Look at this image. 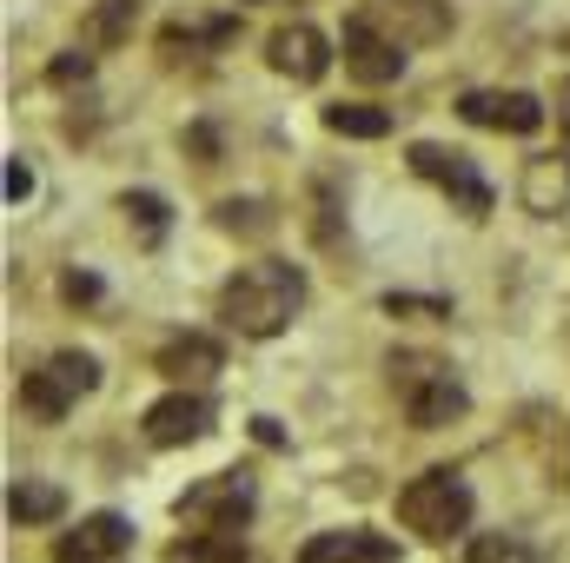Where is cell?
<instances>
[{
  "instance_id": "7c38bea8",
  "label": "cell",
  "mask_w": 570,
  "mask_h": 563,
  "mask_svg": "<svg viewBox=\"0 0 570 563\" xmlns=\"http://www.w3.org/2000/svg\"><path fill=\"white\" fill-rule=\"evenodd\" d=\"M458 113L471 127H491V134H538L544 127V100L538 93H464Z\"/></svg>"
},
{
  "instance_id": "52a82bcc",
  "label": "cell",
  "mask_w": 570,
  "mask_h": 563,
  "mask_svg": "<svg viewBox=\"0 0 570 563\" xmlns=\"http://www.w3.org/2000/svg\"><path fill=\"white\" fill-rule=\"evenodd\" d=\"M246 511H253V477L246 471H219V477H206L179 497V517H193L206 531H239Z\"/></svg>"
},
{
  "instance_id": "4fadbf2b",
  "label": "cell",
  "mask_w": 570,
  "mask_h": 563,
  "mask_svg": "<svg viewBox=\"0 0 570 563\" xmlns=\"http://www.w3.org/2000/svg\"><path fill=\"white\" fill-rule=\"evenodd\" d=\"M518 192H524V206H531L538 219H558L570 206V152H538V159H524Z\"/></svg>"
},
{
  "instance_id": "9c48e42d",
  "label": "cell",
  "mask_w": 570,
  "mask_h": 563,
  "mask_svg": "<svg viewBox=\"0 0 570 563\" xmlns=\"http://www.w3.org/2000/svg\"><path fill=\"white\" fill-rule=\"evenodd\" d=\"M127 544H134V524L120 511H94V517H80L73 531L53 537V563H114L127 557Z\"/></svg>"
},
{
  "instance_id": "44dd1931",
  "label": "cell",
  "mask_w": 570,
  "mask_h": 563,
  "mask_svg": "<svg viewBox=\"0 0 570 563\" xmlns=\"http://www.w3.org/2000/svg\"><path fill=\"white\" fill-rule=\"evenodd\" d=\"M219 226H226V233H273V213H266L259 199H226V206H219Z\"/></svg>"
},
{
  "instance_id": "2e32d148",
  "label": "cell",
  "mask_w": 570,
  "mask_h": 563,
  "mask_svg": "<svg viewBox=\"0 0 570 563\" xmlns=\"http://www.w3.org/2000/svg\"><path fill=\"white\" fill-rule=\"evenodd\" d=\"M134 27H140V0H100V7L80 20V47H94V53L127 47V40H134Z\"/></svg>"
},
{
  "instance_id": "484cf974",
  "label": "cell",
  "mask_w": 570,
  "mask_h": 563,
  "mask_svg": "<svg viewBox=\"0 0 570 563\" xmlns=\"http://www.w3.org/2000/svg\"><path fill=\"white\" fill-rule=\"evenodd\" d=\"M60 292H67L73 305H87V298H100V279H94V273H67V279H60Z\"/></svg>"
},
{
  "instance_id": "5bb4252c",
  "label": "cell",
  "mask_w": 570,
  "mask_h": 563,
  "mask_svg": "<svg viewBox=\"0 0 570 563\" xmlns=\"http://www.w3.org/2000/svg\"><path fill=\"white\" fill-rule=\"evenodd\" d=\"M298 563H399V544L379 531H318Z\"/></svg>"
},
{
  "instance_id": "6da1fadb",
  "label": "cell",
  "mask_w": 570,
  "mask_h": 563,
  "mask_svg": "<svg viewBox=\"0 0 570 563\" xmlns=\"http://www.w3.org/2000/svg\"><path fill=\"white\" fill-rule=\"evenodd\" d=\"M298 305H305V273L285 266V259H259L239 279H226V292H219V325L239 332V338H279L285 325L298 318Z\"/></svg>"
},
{
  "instance_id": "30bf717a",
  "label": "cell",
  "mask_w": 570,
  "mask_h": 563,
  "mask_svg": "<svg viewBox=\"0 0 570 563\" xmlns=\"http://www.w3.org/2000/svg\"><path fill=\"white\" fill-rule=\"evenodd\" d=\"M338 53H345V73L358 80V87H392L399 73H405V47H392L379 27H365L358 13L345 20V40H338Z\"/></svg>"
},
{
  "instance_id": "8fae6325",
  "label": "cell",
  "mask_w": 570,
  "mask_h": 563,
  "mask_svg": "<svg viewBox=\"0 0 570 563\" xmlns=\"http://www.w3.org/2000/svg\"><path fill=\"white\" fill-rule=\"evenodd\" d=\"M266 60H273V73L298 80V87H312V80H325L332 47H325V33H318L312 20H292V27H279V33L266 40Z\"/></svg>"
},
{
  "instance_id": "cb8c5ba5",
  "label": "cell",
  "mask_w": 570,
  "mask_h": 563,
  "mask_svg": "<svg viewBox=\"0 0 570 563\" xmlns=\"http://www.w3.org/2000/svg\"><path fill=\"white\" fill-rule=\"evenodd\" d=\"M464 563H518V544L491 531V537H478V544H471V557H464Z\"/></svg>"
},
{
  "instance_id": "e0dca14e",
  "label": "cell",
  "mask_w": 570,
  "mask_h": 563,
  "mask_svg": "<svg viewBox=\"0 0 570 563\" xmlns=\"http://www.w3.org/2000/svg\"><path fill=\"white\" fill-rule=\"evenodd\" d=\"M7 517H13V524H60V517H67V491L47 484V477H20V484L7 491Z\"/></svg>"
},
{
  "instance_id": "7a4b0ae2",
  "label": "cell",
  "mask_w": 570,
  "mask_h": 563,
  "mask_svg": "<svg viewBox=\"0 0 570 563\" xmlns=\"http://www.w3.org/2000/svg\"><path fill=\"white\" fill-rule=\"evenodd\" d=\"M399 524H405V531H419L425 544L458 537V531L471 524V484H464L451 464H431V471H419V477L399 491Z\"/></svg>"
},
{
  "instance_id": "ffe728a7",
  "label": "cell",
  "mask_w": 570,
  "mask_h": 563,
  "mask_svg": "<svg viewBox=\"0 0 570 563\" xmlns=\"http://www.w3.org/2000/svg\"><path fill=\"white\" fill-rule=\"evenodd\" d=\"M120 213L140 226L146 246H159V239H166V199H159V192H127V199H120Z\"/></svg>"
},
{
  "instance_id": "ac0fdd59",
  "label": "cell",
  "mask_w": 570,
  "mask_h": 563,
  "mask_svg": "<svg viewBox=\"0 0 570 563\" xmlns=\"http://www.w3.org/2000/svg\"><path fill=\"white\" fill-rule=\"evenodd\" d=\"M325 127L338 134V140H385L392 134V113H379V107H325Z\"/></svg>"
},
{
  "instance_id": "4316f807",
  "label": "cell",
  "mask_w": 570,
  "mask_h": 563,
  "mask_svg": "<svg viewBox=\"0 0 570 563\" xmlns=\"http://www.w3.org/2000/svg\"><path fill=\"white\" fill-rule=\"evenodd\" d=\"M558 113H564V127H570V107H558Z\"/></svg>"
},
{
  "instance_id": "603a6c76",
  "label": "cell",
  "mask_w": 570,
  "mask_h": 563,
  "mask_svg": "<svg viewBox=\"0 0 570 563\" xmlns=\"http://www.w3.org/2000/svg\"><path fill=\"white\" fill-rule=\"evenodd\" d=\"M385 312H392V318H451V305H444V298H412V292H392V298H385Z\"/></svg>"
},
{
  "instance_id": "9a60e30c",
  "label": "cell",
  "mask_w": 570,
  "mask_h": 563,
  "mask_svg": "<svg viewBox=\"0 0 570 563\" xmlns=\"http://www.w3.org/2000/svg\"><path fill=\"white\" fill-rule=\"evenodd\" d=\"M179 392H186V378H213L219 365H226V352H219V338H206V332H179V338H166L159 345V358H153Z\"/></svg>"
},
{
  "instance_id": "d4e9b609",
  "label": "cell",
  "mask_w": 570,
  "mask_h": 563,
  "mask_svg": "<svg viewBox=\"0 0 570 563\" xmlns=\"http://www.w3.org/2000/svg\"><path fill=\"white\" fill-rule=\"evenodd\" d=\"M27 192H33V172H27V159H7V199L20 206Z\"/></svg>"
},
{
  "instance_id": "ba28073f",
  "label": "cell",
  "mask_w": 570,
  "mask_h": 563,
  "mask_svg": "<svg viewBox=\"0 0 570 563\" xmlns=\"http://www.w3.org/2000/svg\"><path fill=\"white\" fill-rule=\"evenodd\" d=\"M146 444L159 451H179V444H199L213 431V398L206 392H166L159 405H146Z\"/></svg>"
},
{
  "instance_id": "3957f363",
  "label": "cell",
  "mask_w": 570,
  "mask_h": 563,
  "mask_svg": "<svg viewBox=\"0 0 570 563\" xmlns=\"http://www.w3.org/2000/svg\"><path fill=\"white\" fill-rule=\"evenodd\" d=\"M392 385H399V398H405V418L419 424V431H444L451 418H464V385H458V372L451 365H438V358H419V352H399L392 358Z\"/></svg>"
},
{
  "instance_id": "8992f818",
  "label": "cell",
  "mask_w": 570,
  "mask_h": 563,
  "mask_svg": "<svg viewBox=\"0 0 570 563\" xmlns=\"http://www.w3.org/2000/svg\"><path fill=\"white\" fill-rule=\"evenodd\" d=\"M405 159H412V172H419V179L444 186V192L458 199V213H464V219H484V213H491V186L478 179V166H471L464 152H444V146L419 140Z\"/></svg>"
},
{
  "instance_id": "d6986e66",
  "label": "cell",
  "mask_w": 570,
  "mask_h": 563,
  "mask_svg": "<svg viewBox=\"0 0 570 563\" xmlns=\"http://www.w3.org/2000/svg\"><path fill=\"white\" fill-rule=\"evenodd\" d=\"M246 537L239 531H199L193 544H173V563H239Z\"/></svg>"
},
{
  "instance_id": "7402d4cb",
  "label": "cell",
  "mask_w": 570,
  "mask_h": 563,
  "mask_svg": "<svg viewBox=\"0 0 570 563\" xmlns=\"http://www.w3.org/2000/svg\"><path fill=\"white\" fill-rule=\"evenodd\" d=\"M47 80H53V87H87V80H94V53H80V47L60 53V60L47 67Z\"/></svg>"
},
{
  "instance_id": "5b68a950",
  "label": "cell",
  "mask_w": 570,
  "mask_h": 563,
  "mask_svg": "<svg viewBox=\"0 0 570 563\" xmlns=\"http://www.w3.org/2000/svg\"><path fill=\"white\" fill-rule=\"evenodd\" d=\"M358 20L392 47H438L451 33V0H358Z\"/></svg>"
},
{
  "instance_id": "277c9868",
  "label": "cell",
  "mask_w": 570,
  "mask_h": 563,
  "mask_svg": "<svg viewBox=\"0 0 570 563\" xmlns=\"http://www.w3.org/2000/svg\"><path fill=\"white\" fill-rule=\"evenodd\" d=\"M100 385V365L87 358V352H53L40 372H27L20 378V405H27V418H40V424H60L87 392Z\"/></svg>"
}]
</instances>
